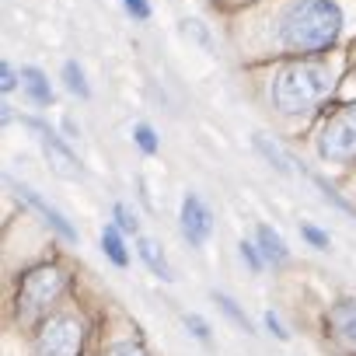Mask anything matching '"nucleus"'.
Segmentation results:
<instances>
[{"instance_id": "25", "label": "nucleus", "mask_w": 356, "mask_h": 356, "mask_svg": "<svg viewBox=\"0 0 356 356\" xmlns=\"http://www.w3.org/2000/svg\"><path fill=\"white\" fill-rule=\"evenodd\" d=\"M15 84H18V81H15V70L4 63V81H0V88H4V91H15Z\"/></svg>"}, {"instance_id": "19", "label": "nucleus", "mask_w": 356, "mask_h": 356, "mask_svg": "<svg viewBox=\"0 0 356 356\" xmlns=\"http://www.w3.org/2000/svg\"><path fill=\"white\" fill-rule=\"evenodd\" d=\"M122 4H126V11H129L136 22H147V18H150V4H147V0H122Z\"/></svg>"}, {"instance_id": "9", "label": "nucleus", "mask_w": 356, "mask_h": 356, "mask_svg": "<svg viewBox=\"0 0 356 356\" xmlns=\"http://www.w3.org/2000/svg\"><path fill=\"white\" fill-rule=\"evenodd\" d=\"M11 186L18 189V196H22V200H25L29 207H35V210L42 213V220H46V224H49V227H53V231H56L60 238H67V241H74V238H77V231H74V227L67 224V217H63V213H60L56 207H49V203H46V200H42L39 193H32L29 186H18V182H11Z\"/></svg>"}, {"instance_id": "3", "label": "nucleus", "mask_w": 356, "mask_h": 356, "mask_svg": "<svg viewBox=\"0 0 356 356\" xmlns=\"http://www.w3.org/2000/svg\"><path fill=\"white\" fill-rule=\"evenodd\" d=\"M318 154L325 161L356 157V105H346L335 115H328V122L321 126V136H318Z\"/></svg>"}, {"instance_id": "7", "label": "nucleus", "mask_w": 356, "mask_h": 356, "mask_svg": "<svg viewBox=\"0 0 356 356\" xmlns=\"http://www.w3.org/2000/svg\"><path fill=\"white\" fill-rule=\"evenodd\" d=\"M32 126H35V129L42 133V150L49 154V161H53V168H56V171H60L63 178H81L84 171H81V164H77V157H74V154H70V150H67V147L60 143V136H56V133H49V129H46L42 122H32Z\"/></svg>"}, {"instance_id": "12", "label": "nucleus", "mask_w": 356, "mask_h": 356, "mask_svg": "<svg viewBox=\"0 0 356 356\" xmlns=\"http://www.w3.org/2000/svg\"><path fill=\"white\" fill-rule=\"evenodd\" d=\"M140 259L147 262V269H150L154 276H161V280H175V276H171V266H168V259H164V252H161L154 241H147V238L140 241Z\"/></svg>"}, {"instance_id": "1", "label": "nucleus", "mask_w": 356, "mask_h": 356, "mask_svg": "<svg viewBox=\"0 0 356 356\" xmlns=\"http://www.w3.org/2000/svg\"><path fill=\"white\" fill-rule=\"evenodd\" d=\"M342 32V11L335 0H297L280 18V42L290 53L328 49Z\"/></svg>"}, {"instance_id": "20", "label": "nucleus", "mask_w": 356, "mask_h": 356, "mask_svg": "<svg viewBox=\"0 0 356 356\" xmlns=\"http://www.w3.org/2000/svg\"><path fill=\"white\" fill-rule=\"evenodd\" d=\"M300 234H304V238H307L314 248H328V234H325V231H318V227L304 224V227H300Z\"/></svg>"}, {"instance_id": "14", "label": "nucleus", "mask_w": 356, "mask_h": 356, "mask_svg": "<svg viewBox=\"0 0 356 356\" xmlns=\"http://www.w3.org/2000/svg\"><path fill=\"white\" fill-rule=\"evenodd\" d=\"M63 81H67V88H70L74 95H81V98H88V95H91V88H88V81H84V70H81L74 60H67V63H63Z\"/></svg>"}, {"instance_id": "16", "label": "nucleus", "mask_w": 356, "mask_h": 356, "mask_svg": "<svg viewBox=\"0 0 356 356\" xmlns=\"http://www.w3.org/2000/svg\"><path fill=\"white\" fill-rule=\"evenodd\" d=\"M217 304H220V307H224V311H227V314H231V318H234V321H238V325L245 328V332H252V321H248V318H245V314L238 311V304H234L231 297H224V293H217Z\"/></svg>"}, {"instance_id": "2", "label": "nucleus", "mask_w": 356, "mask_h": 356, "mask_svg": "<svg viewBox=\"0 0 356 356\" xmlns=\"http://www.w3.org/2000/svg\"><path fill=\"white\" fill-rule=\"evenodd\" d=\"M332 88V77L318 63H290L273 77V105L286 115L314 108Z\"/></svg>"}, {"instance_id": "23", "label": "nucleus", "mask_w": 356, "mask_h": 356, "mask_svg": "<svg viewBox=\"0 0 356 356\" xmlns=\"http://www.w3.org/2000/svg\"><path fill=\"white\" fill-rule=\"evenodd\" d=\"M105 356H143V349H140L136 342H115Z\"/></svg>"}, {"instance_id": "8", "label": "nucleus", "mask_w": 356, "mask_h": 356, "mask_svg": "<svg viewBox=\"0 0 356 356\" xmlns=\"http://www.w3.org/2000/svg\"><path fill=\"white\" fill-rule=\"evenodd\" d=\"M328 328L346 349L356 353V300H339L328 311Z\"/></svg>"}, {"instance_id": "13", "label": "nucleus", "mask_w": 356, "mask_h": 356, "mask_svg": "<svg viewBox=\"0 0 356 356\" xmlns=\"http://www.w3.org/2000/svg\"><path fill=\"white\" fill-rule=\"evenodd\" d=\"M102 248H105V255H108L115 266H126V262H129V255H126L122 238H119V231H115V227H105V234H102Z\"/></svg>"}, {"instance_id": "11", "label": "nucleus", "mask_w": 356, "mask_h": 356, "mask_svg": "<svg viewBox=\"0 0 356 356\" xmlns=\"http://www.w3.org/2000/svg\"><path fill=\"white\" fill-rule=\"evenodd\" d=\"M259 248H262V259L266 262H286V245H283V238L273 231V227H259Z\"/></svg>"}, {"instance_id": "4", "label": "nucleus", "mask_w": 356, "mask_h": 356, "mask_svg": "<svg viewBox=\"0 0 356 356\" xmlns=\"http://www.w3.org/2000/svg\"><path fill=\"white\" fill-rule=\"evenodd\" d=\"M63 290V273L53 269V266H42L35 273H29L22 280V293H18V307H22V318H35L56 293Z\"/></svg>"}, {"instance_id": "6", "label": "nucleus", "mask_w": 356, "mask_h": 356, "mask_svg": "<svg viewBox=\"0 0 356 356\" xmlns=\"http://www.w3.org/2000/svg\"><path fill=\"white\" fill-rule=\"evenodd\" d=\"M182 234L189 238L193 248H203L213 234V213L207 210V203L200 196H186L182 200Z\"/></svg>"}, {"instance_id": "21", "label": "nucleus", "mask_w": 356, "mask_h": 356, "mask_svg": "<svg viewBox=\"0 0 356 356\" xmlns=\"http://www.w3.org/2000/svg\"><path fill=\"white\" fill-rule=\"evenodd\" d=\"M241 259L252 266V273H259L262 269V255L255 252V245H248V241H241Z\"/></svg>"}, {"instance_id": "10", "label": "nucleus", "mask_w": 356, "mask_h": 356, "mask_svg": "<svg viewBox=\"0 0 356 356\" xmlns=\"http://www.w3.org/2000/svg\"><path fill=\"white\" fill-rule=\"evenodd\" d=\"M22 81H25V91L32 95L35 105H49L53 102V88H49V81H46V74L39 67H25L22 70Z\"/></svg>"}, {"instance_id": "22", "label": "nucleus", "mask_w": 356, "mask_h": 356, "mask_svg": "<svg viewBox=\"0 0 356 356\" xmlns=\"http://www.w3.org/2000/svg\"><path fill=\"white\" fill-rule=\"evenodd\" d=\"M186 325L193 328V335H196V339H203V342L210 339V328H207V321H203L200 314H186Z\"/></svg>"}, {"instance_id": "15", "label": "nucleus", "mask_w": 356, "mask_h": 356, "mask_svg": "<svg viewBox=\"0 0 356 356\" xmlns=\"http://www.w3.org/2000/svg\"><path fill=\"white\" fill-rule=\"evenodd\" d=\"M255 147H259V150H262V154H266V157H269V161L280 168V171H290V161H286V154H283L276 143H269L266 136H255Z\"/></svg>"}, {"instance_id": "17", "label": "nucleus", "mask_w": 356, "mask_h": 356, "mask_svg": "<svg viewBox=\"0 0 356 356\" xmlns=\"http://www.w3.org/2000/svg\"><path fill=\"white\" fill-rule=\"evenodd\" d=\"M133 136H136V143H140V150H143V154H154V150H157V136H154V129H150V126H136V133H133Z\"/></svg>"}, {"instance_id": "24", "label": "nucleus", "mask_w": 356, "mask_h": 356, "mask_svg": "<svg viewBox=\"0 0 356 356\" xmlns=\"http://www.w3.org/2000/svg\"><path fill=\"white\" fill-rule=\"evenodd\" d=\"M266 325H269V332H273V335H276V339H286V332H283V325H280V318H276V314H273V311H269V314H266Z\"/></svg>"}, {"instance_id": "18", "label": "nucleus", "mask_w": 356, "mask_h": 356, "mask_svg": "<svg viewBox=\"0 0 356 356\" xmlns=\"http://www.w3.org/2000/svg\"><path fill=\"white\" fill-rule=\"evenodd\" d=\"M115 220H119V231H126V234H136V231H140L136 217H133V213H129V210H126L122 203L115 207Z\"/></svg>"}, {"instance_id": "5", "label": "nucleus", "mask_w": 356, "mask_h": 356, "mask_svg": "<svg viewBox=\"0 0 356 356\" xmlns=\"http://www.w3.org/2000/svg\"><path fill=\"white\" fill-rule=\"evenodd\" d=\"M81 339H84V332H81L77 318H67V314L49 318L35 339V356H77Z\"/></svg>"}]
</instances>
